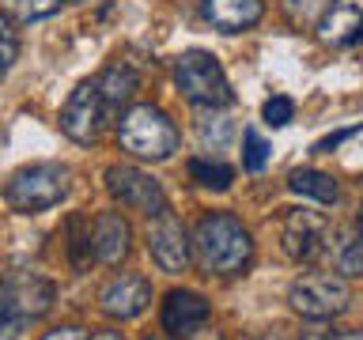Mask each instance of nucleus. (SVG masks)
<instances>
[{"instance_id": "nucleus-1", "label": "nucleus", "mask_w": 363, "mask_h": 340, "mask_svg": "<svg viewBox=\"0 0 363 340\" xmlns=\"http://www.w3.org/2000/svg\"><path fill=\"white\" fill-rule=\"evenodd\" d=\"M189 246L208 276H238L254 261V234L231 212H204L193 227Z\"/></svg>"}, {"instance_id": "nucleus-2", "label": "nucleus", "mask_w": 363, "mask_h": 340, "mask_svg": "<svg viewBox=\"0 0 363 340\" xmlns=\"http://www.w3.org/2000/svg\"><path fill=\"white\" fill-rule=\"evenodd\" d=\"M118 144H121V152H129L133 159L163 163V159H170L182 147V132L163 106H155V102H136V106H129L118 121Z\"/></svg>"}, {"instance_id": "nucleus-3", "label": "nucleus", "mask_w": 363, "mask_h": 340, "mask_svg": "<svg viewBox=\"0 0 363 340\" xmlns=\"http://www.w3.org/2000/svg\"><path fill=\"white\" fill-rule=\"evenodd\" d=\"M174 87L197 110H223L235 102L231 79L208 50H186L174 57Z\"/></svg>"}, {"instance_id": "nucleus-4", "label": "nucleus", "mask_w": 363, "mask_h": 340, "mask_svg": "<svg viewBox=\"0 0 363 340\" xmlns=\"http://www.w3.org/2000/svg\"><path fill=\"white\" fill-rule=\"evenodd\" d=\"M68 181H72V174L61 163H30L8 178L4 200L11 212L34 215V212H45L53 204H61L68 197Z\"/></svg>"}, {"instance_id": "nucleus-5", "label": "nucleus", "mask_w": 363, "mask_h": 340, "mask_svg": "<svg viewBox=\"0 0 363 340\" xmlns=\"http://www.w3.org/2000/svg\"><path fill=\"white\" fill-rule=\"evenodd\" d=\"M288 302L306 322H329L348 310L352 288L345 276H333V272H306L288 288Z\"/></svg>"}, {"instance_id": "nucleus-6", "label": "nucleus", "mask_w": 363, "mask_h": 340, "mask_svg": "<svg viewBox=\"0 0 363 340\" xmlns=\"http://www.w3.org/2000/svg\"><path fill=\"white\" fill-rule=\"evenodd\" d=\"M106 189H110L113 200H121L125 208H133V212H144L147 220L167 208L163 186H159V181L147 174V170H140V166H129V163L106 166Z\"/></svg>"}, {"instance_id": "nucleus-7", "label": "nucleus", "mask_w": 363, "mask_h": 340, "mask_svg": "<svg viewBox=\"0 0 363 340\" xmlns=\"http://www.w3.org/2000/svg\"><path fill=\"white\" fill-rule=\"evenodd\" d=\"M147 254H152V261L163 272H186L189 261H193V246H189V234L186 227H182V220L174 212H170V204L159 215H152L147 220Z\"/></svg>"}, {"instance_id": "nucleus-8", "label": "nucleus", "mask_w": 363, "mask_h": 340, "mask_svg": "<svg viewBox=\"0 0 363 340\" xmlns=\"http://www.w3.org/2000/svg\"><path fill=\"white\" fill-rule=\"evenodd\" d=\"M102 125H106V106H102V95L95 87V79H84L68 102L61 106V132L72 144H95Z\"/></svg>"}, {"instance_id": "nucleus-9", "label": "nucleus", "mask_w": 363, "mask_h": 340, "mask_svg": "<svg viewBox=\"0 0 363 340\" xmlns=\"http://www.w3.org/2000/svg\"><path fill=\"white\" fill-rule=\"evenodd\" d=\"M99 306L113 322H133V317H140L152 306V283L140 272H118L99 291Z\"/></svg>"}, {"instance_id": "nucleus-10", "label": "nucleus", "mask_w": 363, "mask_h": 340, "mask_svg": "<svg viewBox=\"0 0 363 340\" xmlns=\"http://www.w3.org/2000/svg\"><path fill=\"white\" fill-rule=\"evenodd\" d=\"M325 231L329 223L322 220L318 212H306V208H291L280 223V242H284V254L291 261H311L325 242Z\"/></svg>"}, {"instance_id": "nucleus-11", "label": "nucleus", "mask_w": 363, "mask_h": 340, "mask_svg": "<svg viewBox=\"0 0 363 340\" xmlns=\"http://www.w3.org/2000/svg\"><path fill=\"white\" fill-rule=\"evenodd\" d=\"M91 254L99 265H121L133 254V227L121 212H99L91 220Z\"/></svg>"}, {"instance_id": "nucleus-12", "label": "nucleus", "mask_w": 363, "mask_h": 340, "mask_svg": "<svg viewBox=\"0 0 363 340\" xmlns=\"http://www.w3.org/2000/svg\"><path fill=\"white\" fill-rule=\"evenodd\" d=\"M208 299L197 291H186V288H174L163 299V314H159V322L170 336H197L204 325H208Z\"/></svg>"}, {"instance_id": "nucleus-13", "label": "nucleus", "mask_w": 363, "mask_h": 340, "mask_svg": "<svg viewBox=\"0 0 363 340\" xmlns=\"http://www.w3.org/2000/svg\"><path fill=\"white\" fill-rule=\"evenodd\" d=\"M0 283H4L11 310H16L23 322H38V317L50 314V306H53V283L50 280L34 276V272H16V276H8Z\"/></svg>"}, {"instance_id": "nucleus-14", "label": "nucleus", "mask_w": 363, "mask_h": 340, "mask_svg": "<svg viewBox=\"0 0 363 340\" xmlns=\"http://www.w3.org/2000/svg\"><path fill=\"white\" fill-rule=\"evenodd\" d=\"M265 16V0H201V19L220 34H242Z\"/></svg>"}, {"instance_id": "nucleus-15", "label": "nucleus", "mask_w": 363, "mask_h": 340, "mask_svg": "<svg viewBox=\"0 0 363 340\" xmlns=\"http://www.w3.org/2000/svg\"><path fill=\"white\" fill-rule=\"evenodd\" d=\"M314 27H318V38H322L325 45H356L359 30H363L359 0H333Z\"/></svg>"}, {"instance_id": "nucleus-16", "label": "nucleus", "mask_w": 363, "mask_h": 340, "mask_svg": "<svg viewBox=\"0 0 363 340\" xmlns=\"http://www.w3.org/2000/svg\"><path fill=\"white\" fill-rule=\"evenodd\" d=\"M95 87H99V95H102L106 113H113V110H121V106H129V102H133L136 87H140V76H136L129 64L113 61V64L102 68V76L95 79Z\"/></svg>"}, {"instance_id": "nucleus-17", "label": "nucleus", "mask_w": 363, "mask_h": 340, "mask_svg": "<svg viewBox=\"0 0 363 340\" xmlns=\"http://www.w3.org/2000/svg\"><path fill=\"white\" fill-rule=\"evenodd\" d=\"M288 186H291V193H299V197H311V200H322V204H337V200H340L337 178L325 174V170H314V166L291 170V174H288Z\"/></svg>"}, {"instance_id": "nucleus-18", "label": "nucleus", "mask_w": 363, "mask_h": 340, "mask_svg": "<svg viewBox=\"0 0 363 340\" xmlns=\"http://www.w3.org/2000/svg\"><path fill=\"white\" fill-rule=\"evenodd\" d=\"M65 234H68V261H72L76 272H84L95 254H91V220L84 215H72V220L65 223Z\"/></svg>"}, {"instance_id": "nucleus-19", "label": "nucleus", "mask_w": 363, "mask_h": 340, "mask_svg": "<svg viewBox=\"0 0 363 340\" xmlns=\"http://www.w3.org/2000/svg\"><path fill=\"white\" fill-rule=\"evenodd\" d=\"M189 178L197 181V186H204V189H227L235 181V170L227 166V163H220V159H204V155H197V159H189Z\"/></svg>"}, {"instance_id": "nucleus-20", "label": "nucleus", "mask_w": 363, "mask_h": 340, "mask_svg": "<svg viewBox=\"0 0 363 340\" xmlns=\"http://www.w3.org/2000/svg\"><path fill=\"white\" fill-rule=\"evenodd\" d=\"M333 265H337V272L345 280H352V276H359V272H363V254H359V231H356V227H348V231L340 234Z\"/></svg>"}, {"instance_id": "nucleus-21", "label": "nucleus", "mask_w": 363, "mask_h": 340, "mask_svg": "<svg viewBox=\"0 0 363 340\" xmlns=\"http://www.w3.org/2000/svg\"><path fill=\"white\" fill-rule=\"evenodd\" d=\"M269 152H272V147H269V140L257 129H246L242 132V166L250 170V174H261V170H265Z\"/></svg>"}, {"instance_id": "nucleus-22", "label": "nucleus", "mask_w": 363, "mask_h": 340, "mask_svg": "<svg viewBox=\"0 0 363 340\" xmlns=\"http://www.w3.org/2000/svg\"><path fill=\"white\" fill-rule=\"evenodd\" d=\"M16 61H19V30L8 11H0V79L11 72Z\"/></svg>"}, {"instance_id": "nucleus-23", "label": "nucleus", "mask_w": 363, "mask_h": 340, "mask_svg": "<svg viewBox=\"0 0 363 340\" xmlns=\"http://www.w3.org/2000/svg\"><path fill=\"white\" fill-rule=\"evenodd\" d=\"M197 132H201V144L204 147H216V152H223V147H227V140H231V121H227L223 118V113H204V118L197 121Z\"/></svg>"}, {"instance_id": "nucleus-24", "label": "nucleus", "mask_w": 363, "mask_h": 340, "mask_svg": "<svg viewBox=\"0 0 363 340\" xmlns=\"http://www.w3.org/2000/svg\"><path fill=\"white\" fill-rule=\"evenodd\" d=\"M329 4H333V0H284V16H288L295 27H314Z\"/></svg>"}, {"instance_id": "nucleus-25", "label": "nucleus", "mask_w": 363, "mask_h": 340, "mask_svg": "<svg viewBox=\"0 0 363 340\" xmlns=\"http://www.w3.org/2000/svg\"><path fill=\"white\" fill-rule=\"evenodd\" d=\"M261 118H265V125H272V129H284V125L295 118V102L288 95H272V98H265V106H261Z\"/></svg>"}, {"instance_id": "nucleus-26", "label": "nucleus", "mask_w": 363, "mask_h": 340, "mask_svg": "<svg viewBox=\"0 0 363 340\" xmlns=\"http://www.w3.org/2000/svg\"><path fill=\"white\" fill-rule=\"evenodd\" d=\"M65 0H16V16L23 23H38V19H50L61 11Z\"/></svg>"}, {"instance_id": "nucleus-27", "label": "nucleus", "mask_w": 363, "mask_h": 340, "mask_svg": "<svg viewBox=\"0 0 363 340\" xmlns=\"http://www.w3.org/2000/svg\"><path fill=\"white\" fill-rule=\"evenodd\" d=\"M356 132H359L356 125H348V129H340V132H333V136H325V140H318V144H314V152L329 155V152H333V147H340L345 140H352V136H356Z\"/></svg>"}, {"instance_id": "nucleus-28", "label": "nucleus", "mask_w": 363, "mask_h": 340, "mask_svg": "<svg viewBox=\"0 0 363 340\" xmlns=\"http://www.w3.org/2000/svg\"><path fill=\"white\" fill-rule=\"evenodd\" d=\"M42 340H87V333L79 325H57L50 333H42Z\"/></svg>"}, {"instance_id": "nucleus-29", "label": "nucleus", "mask_w": 363, "mask_h": 340, "mask_svg": "<svg viewBox=\"0 0 363 340\" xmlns=\"http://www.w3.org/2000/svg\"><path fill=\"white\" fill-rule=\"evenodd\" d=\"M91 340H125V336H121V333H113V329H102V333H95Z\"/></svg>"}, {"instance_id": "nucleus-30", "label": "nucleus", "mask_w": 363, "mask_h": 340, "mask_svg": "<svg viewBox=\"0 0 363 340\" xmlns=\"http://www.w3.org/2000/svg\"><path fill=\"white\" fill-rule=\"evenodd\" d=\"M72 4H79V0H72Z\"/></svg>"}, {"instance_id": "nucleus-31", "label": "nucleus", "mask_w": 363, "mask_h": 340, "mask_svg": "<svg viewBox=\"0 0 363 340\" xmlns=\"http://www.w3.org/2000/svg\"><path fill=\"white\" fill-rule=\"evenodd\" d=\"M147 340H152V336H147Z\"/></svg>"}]
</instances>
